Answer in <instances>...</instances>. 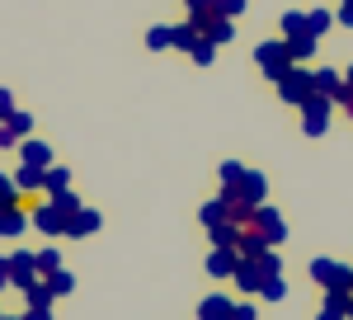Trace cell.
Listing matches in <instances>:
<instances>
[{
	"label": "cell",
	"instance_id": "5b68a950",
	"mask_svg": "<svg viewBox=\"0 0 353 320\" xmlns=\"http://www.w3.org/2000/svg\"><path fill=\"white\" fill-rule=\"evenodd\" d=\"M278 94H283V99H288V104H306V99H311V94H316V76H311V71H301V66H292V71H288V76L278 80Z\"/></svg>",
	"mask_w": 353,
	"mask_h": 320
},
{
	"label": "cell",
	"instance_id": "9a60e30c",
	"mask_svg": "<svg viewBox=\"0 0 353 320\" xmlns=\"http://www.w3.org/2000/svg\"><path fill=\"white\" fill-rule=\"evenodd\" d=\"M198 38H203V33H198V28H193L189 19L170 28V48H179V52H193V43H198Z\"/></svg>",
	"mask_w": 353,
	"mask_h": 320
},
{
	"label": "cell",
	"instance_id": "83f0119b",
	"mask_svg": "<svg viewBox=\"0 0 353 320\" xmlns=\"http://www.w3.org/2000/svg\"><path fill=\"white\" fill-rule=\"evenodd\" d=\"M241 174H245L241 160H226V165H221V188H236V184H241Z\"/></svg>",
	"mask_w": 353,
	"mask_h": 320
},
{
	"label": "cell",
	"instance_id": "ffe728a7",
	"mask_svg": "<svg viewBox=\"0 0 353 320\" xmlns=\"http://www.w3.org/2000/svg\"><path fill=\"white\" fill-rule=\"evenodd\" d=\"M0 208H28V198H19V193H14V179H5V174H0ZM28 212H33V208H28Z\"/></svg>",
	"mask_w": 353,
	"mask_h": 320
},
{
	"label": "cell",
	"instance_id": "ee69618b",
	"mask_svg": "<svg viewBox=\"0 0 353 320\" xmlns=\"http://www.w3.org/2000/svg\"><path fill=\"white\" fill-rule=\"evenodd\" d=\"M0 320H24V316H0Z\"/></svg>",
	"mask_w": 353,
	"mask_h": 320
},
{
	"label": "cell",
	"instance_id": "52a82bcc",
	"mask_svg": "<svg viewBox=\"0 0 353 320\" xmlns=\"http://www.w3.org/2000/svg\"><path fill=\"white\" fill-rule=\"evenodd\" d=\"M33 278H38V259H33L28 250H19V254L10 259V283H14V288L24 292V288L33 283Z\"/></svg>",
	"mask_w": 353,
	"mask_h": 320
},
{
	"label": "cell",
	"instance_id": "277c9868",
	"mask_svg": "<svg viewBox=\"0 0 353 320\" xmlns=\"http://www.w3.org/2000/svg\"><path fill=\"white\" fill-rule=\"evenodd\" d=\"M311 278H316L325 292H353V268L334 264V259H316V264H311Z\"/></svg>",
	"mask_w": 353,
	"mask_h": 320
},
{
	"label": "cell",
	"instance_id": "d4e9b609",
	"mask_svg": "<svg viewBox=\"0 0 353 320\" xmlns=\"http://www.w3.org/2000/svg\"><path fill=\"white\" fill-rule=\"evenodd\" d=\"M259 297H264V301H283V297H288V283H283V273H273L269 283L259 288Z\"/></svg>",
	"mask_w": 353,
	"mask_h": 320
},
{
	"label": "cell",
	"instance_id": "f1b7e54d",
	"mask_svg": "<svg viewBox=\"0 0 353 320\" xmlns=\"http://www.w3.org/2000/svg\"><path fill=\"white\" fill-rule=\"evenodd\" d=\"M52 203H57V212H61V217H71V212H81V198H76V193H71V188H66V193H57Z\"/></svg>",
	"mask_w": 353,
	"mask_h": 320
},
{
	"label": "cell",
	"instance_id": "8992f818",
	"mask_svg": "<svg viewBox=\"0 0 353 320\" xmlns=\"http://www.w3.org/2000/svg\"><path fill=\"white\" fill-rule=\"evenodd\" d=\"M250 231H254V236L264 240V245H283V236H288V231H283V217L273 212V208H254V217H250Z\"/></svg>",
	"mask_w": 353,
	"mask_h": 320
},
{
	"label": "cell",
	"instance_id": "bcb514c9",
	"mask_svg": "<svg viewBox=\"0 0 353 320\" xmlns=\"http://www.w3.org/2000/svg\"><path fill=\"white\" fill-rule=\"evenodd\" d=\"M349 320H353V306H349Z\"/></svg>",
	"mask_w": 353,
	"mask_h": 320
},
{
	"label": "cell",
	"instance_id": "d6986e66",
	"mask_svg": "<svg viewBox=\"0 0 353 320\" xmlns=\"http://www.w3.org/2000/svg\"><path fill=\"white\" fill-rule=\"evenodd\" d=\"M203 38H208V43H217V48H221V43H231V38H236V28H231V19L221 14L217 24H208V28H203Z\"/></svg>",
	"mask_w": 353,
	"mask_h": 320
},
{
	"label": "cell",
	"instance_id": "30bf717a",
	"mask_svg": "<svg viewBox=\"0 0 353 320\" xmlns=\"http://www.w3.org/2000/svg\"><path fill=\"white\" fill-rule=\"evenodd\" d=\"M33 226L48 231V236H61L66 231V217L57 212V203H43V208H33Z\"/></svg>",
	"mask_w": 353,
	"mask_h": 320
},
{
	"label": "cell",
	"instance_id": "60d3db41",
	"mask_svg": "<svg viewBox=\"0 0 353 320\" xmlns=\"http://www.w3.org/2000/svg\"><path fill=\"white\" fill-rule=\"evenodd\" d=\"M316 320H349V316H344V311H330V306H325V311H321Z\"/></svg>",
	"mask_w": 353,
	"mask_h": 320
},
{
	"label": "cell",
	"instance_id": "2e32d148",
	"mask_svg": "<svg viewBox=\"0 0 353 320\" xmlns=\"http://www.w3.org/2000/svg\"><path fill=\"white\" fill-rule=\"evenodd\" d=\"M231 306H236V301H226V297H208V301L198 306V320H231Z\"/></svg>",
	"mask_w": 353,
	"mask_h": 320
},
{
	"label": "cell",
	"instance_id": "7402d4cb",
	"mask_svg": "<svg viewBox=\"0 0 353 320\" xmlns=\"http://www.w3.org/2000/svg\"><path fill=\"white\" fill-rule=\"evenodd\" d=\"M198 217H203V226L212 231V226L226 221V203H221V198H217V203H203V212H198Z\"/></svg>",
	"mask_w": 353,
	"mask_h": 320
},
{
	"label": "cell",
	"instance_id": "9c48e42d",
	"mask_svg": "<svg viewBox=\"0 0 353 320\" xmlns=\"http://www.w3.org/2000/svg\"><path fill=\"white\" fill-rule=\"evenodd\" d=\"M311 76H316V94H325V99L339 104V94H344V76H339L334 66H321V71H311Z\"/></svg>",
	"mask_w": 353,
	"mask_h": 320
},
{
	"label": "cell",
	"instance_id": "cb8c5ba5",
	"mask_svg": "<svg viewBox=\"0 0 353 320\" xmlns=\"http://www.w3.org/2000/svg\"><path fill=\"white\" fill-rule=\"evenodd\" d=\"M330 104H334V99H325V94H311V99L301 104V113H306V118H330Z\"/></svg>",
	"mask_w": 353,
	"mask_h": 320
},
{
	"label": "cell",
	"instance_id": "ba28073f",
	"mask_svg": "<svg viewBox=\"0 0 353 320\" xmlns=\"http://www.w3.org/2000/svg\"><path fill=\"white\" fill-rule=\"evenodd\" d=\"M99 221H104V217L94 212V208H81V212H71L66 217V231H61V236H90V231H99Z\"/></svg>",
	"mask_w": 353,
	"mask_h": 320
},
{
	"label": "cell",
	"instance_id": "484cf974",
	"mask_svg": "<svg viewBox=\"0 0 353 320\" xmlns=\"http://www.w3.org/2000/svg\"><path fill=\"white\" fill-rule=\"evenodd\" d=\"M193 61H198V66H212V57H217V43H208V38H198V43H193Z\"/></svg>",
	"mask_w": 353,
	"mask_h": 320
},
{
	"label": "cell",
	"instance_id": "ab89813d",
	"mask_svg": "<svg viewBox=\"0 0 353 320\" xmlns=\"http://www.w3.org/2000/svg\"><path fill=\"white\" fill-rule=\"evenodd\" d=\"M339 104H344V108L353 113V85H349V80H344V94H339Z\"/></svg>",
	"mask_w": 353,
	"mask_h": 320
},
{
	"label": "cell",
	"instance_id": "44dd1931",
	"mask_svg": "<svg viewBox=\"0 0 353 320\" xmlns=\"http://www.w3.org/2000/svg\"><path fill=\"white\" fill-rule=\"evenodd\" d=\"M14 188H24V193H33V188H43V170H33V165H24V170L14 174Z\"/></svg>",
	"mask_w": 353,
	"mask_h": 320
},
{
	"label": "cell",
	"instance_id": "d6a6232c",
	"mask_svg": "<svg viewBox=\"0 0 353 320\" xmlns=\"http://www.w3.org/2000/svg\"><path fill=\"white\" fill-rule=\"evenodd\" d=\"M33 259H38V273H57V268H61V259H57V250H38Z\"/></svg>",
	"mask_w": 353,
	"mask_h": 320
},
{
	"label": "cell",
	"instance_id": "8fae6325",
	"mask_svg": "<svg viewBox=\"0 0 353 320\" xmlns=\"http://www.w3.org/2000/svg\"><path fill=\"white\" fill-rule=\"evenodd\" d=\"M236 264H241L236 250H212V254H208V273H212V278H231Z\"/></svg>",
	"mask_w": 353,
	"mask_h": 320
},
{
	"label": "cell",
	"instance_id": "e0dca14e",
	"mask_svg": "<svg viewBox=\"0 0 353 320\" xmlns=\"http://www.w3.org/2000/svg\"><path fill=\"white\" fill-rule=\"evenodd\" d=\"M43 188L57 198V193H66V188H71V174H66L61 165H48V170H43Z\"/></svg>",
	"mask_w": 353,
	"mask_h": 320
},
{
	"label": "cell",
	"instance_id": "603a6c76",
	"mask_svg": "<svg viewBox=\"0 0 353 320\" xmlns=\"http://www.w3.org/2000/svg\"><path fill=\"white\" fill-rule=\"evenodd\" d=\"M24 297H28V306H48V301H52V288L33 278V283H28V288H24Z\"/></svg>",
	"mask_w": 353,
	"mask_h": 320
},
{
	"label": "cell",
	"instance_id": "e575fe53",
	"mask_svg": "<svg viewBox=\"0 0 353 320\" xmlns=\"http://www.w3.org/2000/svg\"><path fill=\"white\" fill-rule=\"evenodd\" d=\"M217 10L226 14V19H236V14L245 10V0H217Z\"/></svg>",
	"mask_w": 353,
	"mask_h": 320
},
{
	"label": "cell",
	"instance_id": "4dcf8cb0",
	"mask_svg": "<svg viewBox=\"0 0 353 320\" xmlns=\"http://www.w3.org/2000/svg\"><path fill=\"white\" fill-rule=\"evenodd\" d=\"M5 123H10V132L19 137V141H24V137H28V128H33V118H28V113H10Z\"/></svg>",
	"mask_w": 353,
	"mask_h": 320
},
{
	"label": "cell",
	"instance_id": "f546056e",
	"mask_svg": "<svg viewBox=\"0 0 353 320\" xmlns=\"http://www.w3.org/2000/svg\"><path fill=\"white\" fill-rule=\"evenodd\" d=\"M146 48H151V52H165V48H170V28H151V33H146Z\"/></svg>",
	"mask_w": 353,
	"mask_h": 320
},
{
	"label": "cell",
	"instance_id": "d590c367",
	"mask_svg": "<svg viewBox=\"0 0 353 320\" xmlns=\"http://www.w3.org/2000/svg\"><path fill=\"white\" fill-rule=\"evenodd\" d=\"M10 113H14V99H10V90H0V123H5Z\"/></svg>",
	"mask_w": 353,
	"mask_h": 320
},
{
	"label": "cell",
	"instance_id": "f35d334b",
	"mask_svg": "<svg viewBox=\"0 0 353 320\" xmlns=\"http://www.w3.org/2000/svg\"><path fill=\"white\" fill-rule=\"evenodd\" d=\"M231 320H254V306H231Z\"/></svg>",
	"mask_w": 353,
	"mask_h": 320
},
{
	"label": "cell",
	"instance_id": "7bdbcfd3",
	"mask_svg": "<svg viewBox=\"0 0 353 320\" xmlns=\"http://www.w3.org/2000/svg\"><path fill=\"white\" fill-rule=\"evenodd\" d=\"M10 283V259H0V288Z\"/></svg>",
	"mask_w": 353,
	"mask_h": 320
},
{
	"label": "cell",
	"instance_id": "7a4b0ae2",
	"mask_svg": "<svg viewBox=\"0 0 353 320\" xmlns=\"http://www.w3.org/2000/svg\"><path fill=\"white\" fill-rule=\"evenodd\" d=\"M283 33H288L283 43H288V52H292V61H301V57H311V52H316V43H321V38H316V33L306 28V14H301V10H288V14H283Z\"/></svg>",
	"mask_w": 353,
	"mask_h": 320
},
{
	"label": "cell",
	"instance_id": "7c38bea8",
	"mask_svg": "<svg viewBox=\"0 0 353 320\" xmlns=\"http://www.w3.org/2000/svg\"><path fill=\"white\" fill-rule=\"evenodd\" d=\"M19 156H24V165H33V170H48V165H52V151H48V146H43V141H19Z\"/></svg>",
	"mask_w": 353,
	"mask_h": 320
},
{
	"label": "cell",
	"instance_id": "836d02e7",
	"mask_svg": "<svg viewBox=\"0 0 353 320\" xmlns=\"http://www.w3.org/2000/svg\"><path fill=\"white\" fill-rule=\"evenodd\" d=\"M301 132H306V137H321V132H325V118H301Z\"/></svg>",
	"mask_w": 353,
	"mask_h": 320
},
{
	"label": "cell",
	"instance_id": "5bb4252c",
	"mask_svg": "<svg viewBox=\"0 0 353 320\" xmlns=\"http://www.w3.org/2000/svg\"><path fill=\"white\" fill-rule=\"evenodd\" d=\"M245 226H236V221H221V226H212L208 236H212V250H236V240H241Z\"/></svg>",
	"mask_w": 353,
	"mask_h": 320
},
{
	"label": "cell",
	"instance_id": "6da1fadb",
	"mask_svg": "<svg viewBox=\"0 0 353 320\" xmlns=\"http://www.w3.org/2000/svg\"><path fill=\"white\" fill-rule=\"evenodd\" d=\"M278 268H283V264H278V254H273V250H264L259 259H241L231 278L241 283V292H254V297H259V288L269 283V278H273V273H278Z\"/></svg>",
	"mask_w": 353,
	"mask_h": 320
},
{
	"label": "cell",
	"instance_id": "8d00e7d4",
	"mask_svg": "<svg viewBox=\"0 0 353 320\" xmlns=\"http://www.w3.org/2000/svg\"><path fill=\"white\" fill-rule=\"evenodd\" d=\"M0 146H19V137L10 132V123H0Z\"/></svg>",
	"mask_w": 353,
	"mask_h": 320
},
{
	"label": "cell",
	"instance_id": "4fadbf2b",
	"mask_svg": "<svg viewBox=\"0 0 353 320\" xmlns=\"http://www.w3.org/2000/svg\"><path fill=\"white\" fill-rule=\"evenodd\" d=\"M28 226V208H0V236H19Z\"/></svg>",
	"mask_w": 353,
	"mask_h": 320
},
{
	"label": "cell",
	"instance_id": "b9f144b4",
	"mask_svg": "<svg viewBox=\"0 0 353 320\" xmlns=\"http://www.w3.org/2000/svg\"><path fill=\"white\" fill-rule=\"evenodd\" d=\"M339 24H349V28H353V5H344V10H339Z\"/></svg>",
	"mask_w": 353,
	"mask_h": 320
},
{
	"label": "cell",
	"instance_id": "ac0fdd59",
	"mask_svg": "<svg viewBox=\"0 0 353 320\" xmlns=\"http://www.w3.org/2000/svg\"><path fill=\"white\" fill-rule=\"evenodd\" d=\"M264 250H269V245H264V240L254 236V231H245V236L236 240V254H241V259H259Z\"/></svg>",
	"mask_w": 353,
	"mask_h": 320
},
{
	"label": "cell",
	"instance_id": "3957f363",
	"mask_svg": "<svg viewBox=\"0 0 353 320\" xmlns=\"http://www.w3.org/2000/svg\"><path fill=\"white\" fill-rule=\"evenodd\" d=\"M254 61H259V71L269 80H283L297 61H292V52H288V43H259L254 48Z\"/></svg>",
	"mask_w": 353,
	"mask_h": 320
},
{
	"label": "cell",
	"instance_id": "f6af8a7d",
	"mask_svg": "<svg viewBox=\"0 0 353 320\" xmlns=\"http://www.w3.org/2000/svg\"><path fill=\"white\" fill-rule=\"evenodd\" d=\"M344 80H349V85H353V66H349V76H344Z\"/></svg>",
	"mask_w": 353,
	"mask_h": 320
},
{
	"label": "cell",
	"instance_id": "1f68e13d",
	"mask_svg": "<svg viewBox=\"0 0 353 320\" xmlns=\"http://www.w3.org/2000/svg\"><path fill=\"white\" fill-rule=\"evenodd\" d=\"M306 28H311V33L321 38V33L330 28V10H311V14H306Z\"/></svg>",
	"mask_w": 353,
	"mask_h": 320
},
{
	"label": "cell",
	"instance_id": "74e56055",
	"mask_svg": "<svg viewBox=\"0 0 353 320\" xmlns=\"http://www.w3.org/2000/svg\"><path fill=\"white\" fill-rule=\"evenodd\" d=\"M24 320H52V311H48V306H28Z\"/></svg>",
	"mask_w": 353,
	"mask_h": 320
},
{
	"label": "cell",
	"instance_id": "7dc6e473",
	"mask_svg": "<svg viewBox=\"0 0 353 320\" xmlns=\"http://www.w3.org/2000/svg\"><path fill=\"white\" fill-rule=\"evenodd\" d=\"M344 5H353V0H344Z\"/></svg>",
	"mask_w": 353,
	"mask_h": 320
},
{
	"label": "cell",
	"instance_id": "4316f807",
	"mask_svg": "<svg viewBox=\"0 0 353 320\" xmlns=\"http://www.w3.org/2000/svg\"><path fill=\"white\" fill-rule=\"evenodd\" d=\"M48 288H52V297H61V292H71V288H76V278H71L66 268H57V273H48Z\"/></svg>",
	"mask_w": 353,
	"mask_h": 320
}]
</instances>
